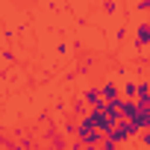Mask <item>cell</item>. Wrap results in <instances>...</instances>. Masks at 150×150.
<instances>
[{"label": "cell", "mask_w": 150, "mask_h": 150, "mask_svg": "<svg viewBox=\"0 0 150 150\" xmlns=\"http://www.w3.org/2000/svg\"><path fill=\"white\" fill-rule=\"evenodd\" d=\"M138 132H141V129L135 127V121H127V118H121V121L115 124V129L109 132V138H112V141H118V144L124 147V144L135 141V135H138Z\"/></svg>", "instance_id": "6da1fadb"}, {"label": "cell", "mask_w": 150, "mask_h": 150, "mask_svg": "<svg viewBox=\"0 0 150 150\" xmlns=\"http://www.w3.org/2000/svg\"><path fill=\"white\" fill-rule=\"evenodd\" d=\"M86 112H88V103H86L83 97H77V100L71 103V115H74V118H83Z\"/></svg>", "instance_id": "9c48e42d"}, {"label": "cell", "mask_w": 150, "mask_h": 150, "mask_svg": "<svg viewBox=\"0 0 150 150\" xmlns=\"http://www.w3.org/2000/svg\"><path fill=\"white\" fill-rule=\"evenodd\" d=\"M135 86H138V80H127V83L121 86V97H129V100H135Z\"/></svg>", "instance_id": "8fae6325"}, {"label": "cell", "mask_w": 150, "mask_h": 150, "mask_svg": "<svg viewBox=\"0 0 150 150\" xmlns=\"http://www.w3.org/2000/svg\"><path fill=\"white\" fill-rule=\"evenodd\" d=\"M100 94H103V100H106V103H112V100H118V97H121V86L109 77V80H103V83H100Z\"/></svg>", "instance_id": "3957f363"}, {"label": "cell", "mask_w": 150, "mask_h": 150, "mask_svg": "<svg viewBox=\"0 0 150 150\" xmlns=\"http://www.w3.org/2000/svg\"><path fill=\"white\" fill-rule=\"evenodd\" d=\"M62 132L68 135V138H77V129H80V118H74L71 112H68V118H62Z\"/></svg>", "instance_id": "8992f818"}, {"label": "cell", "mask_w": 150, "mask_h": 150, "mask_svg": "<svg viewBox=\"0 0 150 150\" xmlns=\"http://www.w3.org/2000/svg\"><path fill=\"white\" fill-rule=\"evenodd\" d=\"M138 15H150V0H135V6H132Z\"/></svg>", "instance_id": "7c38bea8"}, {"label": "cell", "mask_w": 150, "mask_h": 150, "mask_svg": "<svg viewBox=\"0 0 150 150\" xmlns=\"http://www.w3.org/2000/svg\"><path fill=\"white\" fill-rule=\"evenodd\" d=\"M118 109H121V118H127V121H135V115H138V100L118 97Z\"/></svg>", "instance_id": "277c9868"}, {"label": "cell", "mask_w": 150, "mask_h": 150, "mask_svg": "<svg viewBox=\"0 0 150 150\" xmlns=\"http://www.w3.org/2000/svg\"><path fill=\"white\" fill-rule=\"evenodd\" d=\"M129 3H135V0H129Z\"/></svg>", "instance_id": "e0dca14e"}, {"label": "cell", "mask_w": 150, "mask_h": 150, "mask_svg": "<svg viewBox=\"0 0 150 150\" xmlns=\"http://www.w3.org/2000/svg\"><path fill=\"white\" fill-rule=\"evenodd\" d=\"M68 150H86V141H83V138H71Z\"/></svg>", "instance_id": "9a60e30c"}, {"label": "cell", "mask_w": 150, "mask_h": 150, "mask_svg": "<svg viewBox=\"0 0 150 150\" xmlns=\"http://www.w3.org/2000/svg\"><path fill=\"white\" fill-rule=\"evenodd\" d=\"M86 103H88V109H94V106H100L103 103V94H100V86H88L83 94H80Z\"/></svg>", "instance_id": "5b68a950"}, {"label": "cell", "mask_w": 150, "mask_h": 150, "mask_svg": "<svg viewBox=\"0 0 150 150\" xmlns=\"http://www.w3.org/2000/svg\"><path fill=\"white\" fill-rule=\"evenodd\" d=\"M115 41H127V27H121V30L115 33Z\"/></svg>", "instance_id": "2e32d148"}, {"label": "cell", "mask_w": 150, "mask_h": 150, "mask_svg": "<svg viewBox=\"0 0 150 150\" xmlns=\"http://www.w3.org/2000/svg\"><path fill=\"white\" fill-rule=\"evenodd\" d=\"M97 150H121V144H118V141H112V138L106 135V138L100 141V147H97Z\"/></svg>", "instance_id": "4fadbf2b"}, {"label": "cell", "mask_w": 150, "mask_h": 150, "mask_svg": "<svg viewBox=\"0 0 150 150\" xmlns=\"http://www.w3.org/2000/svg\"><path fill=\"white\" fill-rule=\"evenodd\" d=\"M68 144H71V138L65 132H59L56 138H50V150H68Z\"/></svg>", "instance_id": "30bf717a"}, {"label": "cell", "mask_w": 150, "mask_h": 150, "mask_svg": "<svg viewBox=\"0 0 150 150\" xmlns=\"http://www.w3.org/2000/svg\"><path fill=\"white\" fill-rule=\"evenodd\" d=\"M147 80H150V77H147Z\"/></svg>", "instance_id": "d6986e66"}, {"label": "cell", "mask_w": 150, "mask_h": 150, "mask_svg": "<svg viewBox=\"0 0 150 150\" xmlns=\"http://www.w3.org/2000/svg\"><path fill=\"white\" fill-rule=\"evenodd\" d=\"M132 47H135V50L150 47V24H147V21H141V24L135 27V33H132Z\"/></svg>", "instance_id": "7a4b0ae2"}, {"label": "cell", "mask_w": 150, "mask_h": 150, "mask_svg": "<svg viewBox=\"0 0 150 150\" xmlns=\"http://www.w3.org/2000/svg\"><path fill=\"white\" fill-rule=\"evenodd\" d=\"M135 100L141 106H150V80H138L135 86Z\"/></svg>", "instance_id": "52a82bcc"}, {"label": "cell", "mask_w": 150, "mask_h": 150, "mask_svg": "<svg viewBox=\"0 0 150 150\" xmlns=\"http://www.w3.org/2000/svg\"><path fill=\"white\" fill-rule=\"evenodd\" d=\"M147 24H150V18H147Z\"/></svg>", "instance_id": "ac0fdd59"}, {"label": "cell", "mask_w": 150, "mask_h": 150, "mask_svg": "<svg viewBox=\"0 0 150 150\" xmlns=\"http://www.w3.org/2000/svg\"><path fill=\"white\" fill-rule=\"evenodd\" d=\"M103 12L115 15V12H118V0H103Z\"/></svg>", "instance_id": "5bb4252c"}, {"label": "cell", "mask_w": 150, "mask_h": 150, "mask_svg": "<svg viewBox=\"0 0 150 150\" xmlns=\"http://www.w3.org/2000/svg\"><path fill=\"white\" fill-rule=\"evenodd\" d=\"M135 127H138V129H147V127H150V106H141V103H138V115H135Z\"/></svg>", "instance_id": "ba28073f"}]
</instances>
